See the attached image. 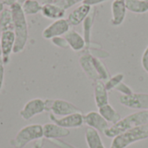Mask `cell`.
I'll return each instance as SVG.
<instances>
[{
    "label": "cell",
    "mask_w": 148,
    "mask_h": 148,
    "mask_svg": "<svg viewBox=\"0 0 148 148\" xmlns=\"http://www.w3.org/2000/svg\"><path fill=\"white\" fill-rule=\"evenodd\" d=\"M12 17H13V24L14 29L13 32L15 34V46L13 49L14 54H17L22 52L28 42L29 37V30H28V23L26 19V16L23 11L22 6L20 3H16L10 7Z\"/></svg>",
    "instance_id": "obj_1"
},
{
    "label": "cell",
    "mask_w": 148,
    "mask_h": 148,
    "mask_svg": "<svg viewBox=\"0 0 148 148\" xmlns=\"http://www.w3.org/2000/svg\"><path fill=\"white\" fill-rule=\"evenodd\" d=\"M147 124H148V110H140L131 114L123 119H121L117 123L111 125L105 131L104 135L108 138L114 139L127 130Z\"/></svg>",
    "instance_id": "obj_2"
},
{
    "label": "cell",
    "mask_w": 148,
    "mask_h": 148,
    "mask_svg": "<svg viewBox=\"0 0 148 148\" xmlns=\"http://www.w3.org/2000/svg\"><path fill=\"white\" fill-rule=\"evenodd\" d=\"M148 139V124L127 130L112 140L110 148H127L130 145Z\"/></svg>",
    "instance_id": "obj_3"
},
{
    "label": "cell",
    "mask_w": 148,
    "mask_h": 148,
    "mask_svg": "<svg viewBox=\"0 0 148 148\" xmlns=\"http://www.w3.org/2000/svg\"><path fill=\"white\" fill-rule=\"evenodd\" d=\"M43 138V128L40 124L28 125L16 134L10 140V145L15 148H23L31 141H36Z\"/></svg>",
    "instance_id": "obj_4"
},
{
    "label": "cell",
    "mask_w": 148,
    "mask_h": 148,
    "mask_svg": "<svg viewBox=\"0 0 148 148\" xmlns=\"http://www.w3.org/2000/svg\"><path fill=\"white\" fill-rule=\"evenodd\" d=\"M119 101L128 108L148 110V94L134 93L131 95H121Z\"/></svg>",
    "instance_id": "obj_5"
},
{
    "label": "cell",
    "mask_w": 148,
    "mask_h": 148,
    "mask_svg": "<svg viewBox=\"0 0 148 148\" xmlns=\"http://www.w3.org/2000/svg\"><path fill=\"white\" fill-rule=\"evenodd\" d=\"M70 29V24L65 18L55 20L49 25H48L42 33L44 39L51 40L54 37L62 36L65 35Z\"/></svg>",
    "instance_id": "obj_6"
},
{
    "label": "cell",
    "mask_w": 148,
    "mask_h": 148,
    "mask_svg": "<svg viewBox=\"0 0 148 148\" xmlns=\"http://www.w3.org/2000/svg\"><path fill=\"white\" fill-rule=\"evenodd\" d=\"M49 119L50 121L64 128H78L83 126L84 124V118H83V114L80 112V113H75L69 115H66L61 118H57L56 116H55L53 114H49Z\"/></svg>",
    "instance_id": "obj_7"
},
{
    "label": "cell",
    "mask_w": 148,
    "mask_h": 148,
    "mask_svg": "<svg viewBox=\"0 0 148 148\" xmlns=\"http://www.w3.org/2000/svg\"><path fill=\"white\" fill-rule=\"evenodd\" d=\"M45 111V102L40 98L29 100L25 103L19 114L24 121H29L34 116L40 114Z\"/></svg>",
    "instance_id": "obj_8"
},
{
    "label": "cell",
    "mask_w": 148,
    "mask_h": 148,
    "mask_svg": "<svg viewBox=\"0 0 148 148\" xmlns=\"http://www.w3.org/2000/svg\"><path fill=\"white\" fill-rule=\"evenodd\" d=\"M15 34L11 30L2 31L0 36L1 49H2V63L8 64L10 55L13 53L15 46Z\"/></svg>",
    "instance_id": "obj_9"
},
{
    "label": "cell",
    "mask_w": 148,
    "mask_h": 148,
    "mask_svg": "<svg viewBox=\"0 0 148 148\" xmlns=\"http://www.w3.org/2000/svg\"><path fill=\"white\" fill-rule=\"evenodd\" d=\"M49 111L55 116H60V117H63L66 115L81 112V110L71 102L60 99L52 101Z\"/></svg>",
    "instance_id": "obj_10"
},
{
    "label": "cell",
    "mask_w": 148,
    "mask_h": 148,
    "mask_svg": "<svg viewBox=\"0 0 148 148\" xmlns=\"http://www.w3.org/2000/svg\"><path fill=\"white\" fill-rule=\"evenodd\" d=\"M83 118L84 124L88 125V127L96 130L98 133L104 134L105 131L110 127L109 123L100 114L99 112L91 111L83 115Z\"/></svg>",
    "instance_id": "obj_11"
},
{
    "label": "cell",
    "mask_w": 148,
    "mask_h": 148,
    "mask_svg": "<svg viewBox=\"0 0 148 148\" xmlns=\"http://www.w3.org/2000/svg\"><path fill=\"white\" fill-rule=\"evenodd\" d=\"M79 63L85 73V75L88 76V79L92 80L94 82H96L98 81H101L99 75L96 72V69L95 68L94 62H93V55L87 49L86 52H84L79 58Z\"/></svg>",
    "instance_id": "obj_12"
},
{
    "label": "cell",
    "mask_w": 148,
    "mask_h": 148,
    "mask_svg": "<svg viewBox=\"0 0 148 148\" xmlns=\"http://www.w3.org/2000/svg\"><path fill=\"white\" fill-rule=\"evenodd\" d=\"M127 7L125 0H114L112 3L111 11H112V18L111 23L114 26H119L123 23L126 14H127Z\"/></svg>",
    "instance_id": "obj_13"
},
{
    "label": "cell",
    "mask_w": 148,
    "mask_h": 148,
    "mask_svg": "<svg viewBox=\"0 0 148 148\" xmlns=\"http://www.w3.org/2000/svg\"><path fill=\"white\" fill-rule=\"evenodd\" d=\"M91 10H92L91 6H88L84 3H82L81 5L76 7L75 10H73L69 14L68 18H67L70 26H77L80 23H83V21L90 13Z\"/></svg>",
    "instance_id": "obj_14"
},
{
    "label": "cell",
    "mask_w": 148,
    "mask_h": 148,
    "mask_svg": "<svg viewBox=\"0 0 148 148\" xmlns=\"http://www.w3.org/2000/svg\"><path fill=\"white\" fill-rule=\"evenodd\" d=\"M43 128V137L48 140H56L59 138L67 137L70 134L69 129L62 127L55 123H46L42 126Z\"/></svg>",
    "instance_id": "obj_15"
},
{
    "label": "cell",
    "mask_w": 148,
    "mask_h": 148,
    "mask_svg": "<svg viewBox=\"0 0 148 148\" xmlns=\"http://www.w3.org/2000/svg\"><path fill=\"white\" fill-rule=\"evenodd\" d=\"M65 39L67 40L69 48L74 51H82L86 49V42L83 38V36L79 34L75 29H69L65 35Z\"/></svg>",
    "instance_id": "obj_16"
},
{
    "label": "cell",
    "mask_w": 148,
    "mask_h": 148,
    "mask_svg": "<svg viewBox=\"0 0 148 148\" xmlns=\"http://www.w3.org/2000/svg\"><path fill=\"white\" fill-rule=\"evenodd\" d=\"M65 11L66 10L61 6H59L57 3H43L41 10V13L44 17L52 20H58L63 18V16H65Z\"/></svg>",
    "instance_id": "obj_17"
},
{
    "label": "cell",
    "mask_w": 148,
    "mask_h": 148,
    "mask_svg": "<svg viewBox=\"0 0 148 148\" xmlns=\"http://www.w3.org/2000/svg\"><path fill=\"white\" fill-rule=\"evenodd\" d=\"M94 97L96 107L99 108L104 105L108 104V94L106 89L105 83L102 81L95 82L94 86Z\"/></svg>",
    "instance_id": "obj_18"
},
{
    "label": "cell",
    "mask_w": 148,
    "mask_h": 148,
    "mask_svg": "<svg viewBox=\"0 0 148 148\" xmlns=\"http://www.w3.org/2000/svg\"><path fill=\"white\" fill-rule=\"evenodd\" d=\"M96 16V9L92 8L90 13L86 17V19L82 23L83 28V38L86 42V49H88L91 44V34H92V28L94 25V22Z\"/></svg>",
    "instance_id": "obj_19"
},
{
    "label": "cell",
    "mask_w": 148,
    "mask_h": 148,
    "mask_svg": "<svg viewBox=\"0 0 148 148\" xmlns=\"http://www.w3.org/2000/svg\"><path fill=\"white\" fill-rule=\"evenodd\" d=\"M85 139L88 148H106L101 138L100 133L91 127L87 128L85 133Z\"/></svg>",
    "instance_id": "obj_20"
},
{
    "label": "cell",
    "mask_w": 148,
    "mask_h": 148,
    "mask_svg": "<svg viewBox=\"0 0 148 148\" xmlns=\"http://www.w3.org/2000/svg\"><path fill=\"white\" fill-rule=\"evenodd\" d=\"M98 112L100 113V114L108 122L111 123L112 125L117 123L121 118V114L108 103L107 105H104L101 108H98Z\"/></svg>",
    "instance_id": "obj_21"
},
{
    "label": "cell",
    "mask_w": 148,
    "mask_h": 148,
    "mask_svg": "<svg viewBox=\"0 0 148 148\" xmlns=\"http://www.w3.org/2000/svg\"><path fill=\"white\" fill-rule=\"evenodd\" d=\"M127 10L136 14H143L148 11V2L141 0H125Z\"/></svg>",
    "instance_id": "obj_22"
},
{
    "label": "cell",
    "mask_w": 148,
    "mask_h": 148,
    "mask_svg": "<svg viewBox=\"0 0 148 148\" xmlns=\"http://www.w3.org/2000/svg\"><path fill=\"white\" fill-rule=\"evenodd\" d=\"M0 28L2 31H7L14 29V24H13V17L11 10L9 8H4V10L0 14Z\"/></svg>",
    "instance_id": "obj_23"
},
{
    "label": "cell",
    "mask_w": 148,
    "mask_h": 148,
    "mask_svg": "<svg viewBox=\"0 0 148 148\" xmlns=\"http://www.w3.org/2000/svg\"><path fill=\"white\" fill-rule=\"evenodd\" d=\"M21 6L25 16H29V15H36L41 12L42 4H41L36 0H26L24 3L21 4Z\"/></svg>",
    "instance_id": "obj_24"
},
{
    "label": "cell",
    "mask_w": 148,
    "mask_h": 148,
    "mask_svg": "<svg viewBox=\"0 0 148 148\" xmlns=\"http://www.w3.org/2000/svg\"><path fill=\"white\" fill-rule=\"evenodd\" d=\"M123 80H124V75L122 73H118L113 76H110V78L105 83L106 89L108 90V92L115 89L116 87L123 82Z\"/></svg>",
    "instance_id": "obj_25"
},
{
    "label": "cell",
    "mask_w": 148,
    "mask_h": 148,
    "mask_svg": "<svg viewBox=\"0 0 148 148\" xmlns=\"http://www.w3.org/2000/svg\"><path fill=\"white\" fill-rule=\"evenodd\" d=\"M51 42L55 46H56L58 48H61V49H68L69 47L67 40L65 39V37H62V36H57V37L52 38Z\"/></svg>",
    "instance_id": "obj_26"
},
{
    "label": "cell",
    "mask_w": 148,
    "mask_h": 148,
    "mask_svg": "<svg viewBox=\"0 0 148 148\" xmlns=\"http://www.w3.org/2000/svg\"><path fill=\"white\" fill-rule=\"evenodd\" d=\"M115 90H116L117 92L121 93V95H131L134 94L133 89H132L129 86H127V84H125L123 82H122L121 83H120V84L116 87Z\"/></svg>",
    "instance_id": "obj_27"
},
{
    "label": "cell",
    "mask_w": 148,
    "mask_h": 148,
    "mask_svg": "<svg viewBox=\"0 0 148 148\" xmlns=\"http://www.w3.org/2000/svg\"><path fill=\"white\" fill-rule=\"evenodd\" d=\"M83 1H84V0H60V1L57 3V4L66 10L71 8L72 6L77 4V3H81V2L82 3Z\"/></svg>",
    "instance_id": "obj_28"
},
{
    "label": "cell",
    "mask_w": 148,
    "mask_h": 148,
    "mask_svg": "<svg viewBox=\"0 0 148 148\" xmlns=\"http://www.w3.org/2000/svg\"><path fill=\"white\" fill-rule=\"evenodd\" d=\"M141 65L144 69V70L148 74V46L146 48L142 57H141Z\"/></svg>",
    "instance_id": "obj_29"
},
{
    "label": "cell",
    "mask_w": 148,
    "mask_h": 148,
    "mask_svg": "<svg viewBox=\"0 0 148 148\" xmlns=\"http://www.w3.org/2000/svg\"><path fill=\"white\" fill-rule=\"evenodd\" d=\"M54 144H56L57 147H59L60 148H75L73 146H71V145H69V144H68V143H65V142H63V141H62V140H58V139H56V140H51Z\"/></svg>",
    "instance_id": "obj_30"
},
{
    "label": "cell",
    "mask_w": 148,
    "mask_h": 148,
    "mask_svg": "<svg viewBox=\"0 0 148 148\" xmlns=\"http://www.w3.org/2000/svg\"><path fill=\"white\" fill-rule=\"evenodd\" d=\"M106 1H108V0H84L83 2H82V3H84V4H87V5H88V6H95V5H97V4H100V3H104V2H106Z\"/></svg>",
    "instance_id": "obj_31"
},
{
    "label": "cell",
    "mask_w": 148,
    "mask_h": 148,
    "mask_svg": "<svg viewBox=\"0 0 148 148\" xmlns=\"http://www.w3.org/2000/svg\"><path fill=\"white\" fill-rule=\"evenodd\" d=\"M4 79V67L2 62H0V91L2 90Z\"/></svg>",
    "instance_id": "obj_32"
},
{
    "label": "cell",
    "mask_w": 148,
    "mask_h": 148,
    "mask_svg": "<svg viewBox=\"0 0 148 148\" xmlns=\"http://www.w3.org/2000/svg\"><path fill=\"white\" fill-rule=\"evenodd\" d=\"M3 1V3H4V5H7V6H9V7H10L12 4H14V3H17V0H2Z\"/></svg>",
    "instance_id": "obj_33"
},
{
    "label": "cell",
    "mask_w": 148,
    "mask_h": 148,
    "mask_svg": "<svg viewBox=\"0 0 148 148\" xmlns=\"http://www.w3.org/2000/svg\"><path fill=\"white\" fill-rule=\"evenodd\" d=\"M33 148H42V142L40 140H36V143L34 144Z\"/></svg>",
    "instance_id": "obj_34"
},
{
    "label": "cell",
    "mask_w": 148,
    "mask_h": 148,
    "mask_svg": "<svg viewBox=\"0 0 148 148\" xmlns=\"http://www.w3.org/2000/svg\"><path fill=\"white\" fill-rule=\"evenodd\" d=\"M60 0H44V3H57Z\"/></svg>",
    "instance_id": "obj_35"
},
{
    "label": "cell",
    "mask_w": 148,
    "mask_h": 148,
    "mask_svg": "<svg viewBox=\"0 0 148 148\" xmlns=\"http://www.w3.org/2000/svg\"><path fill=\"white\" fill-rule=\"evenodd\" d=\"M4 10V3H3L2 0H0V14L2 13V11Z\"/></svg>",
    "instance_id": "obj_36"
},
{
    "label": "cell",
    "mask_w": 148,
    "mask_h": 148,
    "mask_svg": "<svg viewBox=\"0 0 148 148\" xmlns=\"http://www.w3.org/2000/svg\"><path fill=\"white\" fill-rule=\"evenodd\" d=\"M25 1H26V0H17V3H20V4H22V3H24Z\"/></svg>",
    "instance_id": "obj_37"
},
{
    "label": "cell",
    "mask_w": 148,
    "mask_h": 148,
    "mask_svg": "<svg viewBox=\"0 0 148 148\" xmlns=\"http://www.w3.org/2000/svg\"><path fill=\"white\" fill-rule=\"evenodd\" d=\"M0 60H2V49H1V42H0Z\"/></svg>",
    "instance_id": "obj_38"
},
{
    "label": "cell",
    "mask_w": 148,
    "mask_h": 148,
    "mask_svg": "<svg viewBox=\"0 0 148 148\" xmlns=\"http://www.w3.org/2000/svg\"><path fill=\"white\" fill-rule=\"evenodd\" d=\"M141 1H146V2H148V0H141Z\"/></svg>",
    "instance_id": "obj_39"
}]
</instances>
